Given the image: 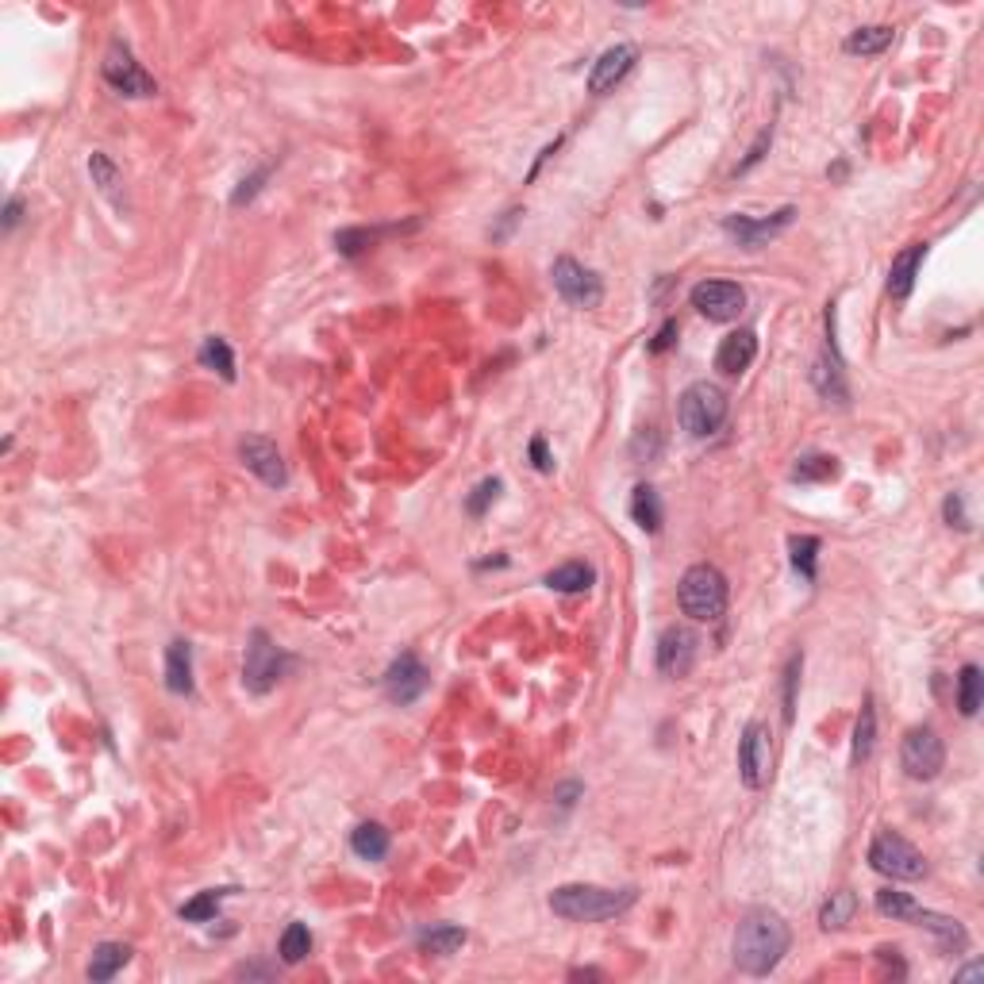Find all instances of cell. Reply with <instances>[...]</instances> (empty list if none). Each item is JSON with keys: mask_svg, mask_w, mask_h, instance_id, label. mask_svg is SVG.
<instances>
[{"mask_svg": "<svg viewBox=\"0 0 984 984\" xmlns=\"http://www.w3.org/2000/svg\"><path fill=\"white\" fill-rule=\"evenodd\" d=\"M923 258H927V243H911L892 258V266H888V293L896 296V300H908L911 296Z\"/></svg>", "mask_w": 984, "mask_h": 984, "instance_id": "obj_20", "label": "cell"}, {"mask_svg": "<svg viewBox=\"0 0 984 984\" xmlns=\"http://www.w3.org/2000/svg\"><path fill=\"white\" fill-rule=\"evenodd\" d=\"M769 765H773V746H769V727L765 723H746V731L738 738V777L750 792L765 788L769 781Z\"/></svg>", "mask_w": 984, "mask_h": 984, "instance_id": "obj_10", "label": "cell"}, {"mask_svg": "<svg viewBox=\"0 0 984 984\" xmlns=\"http://www.w3.org/2000/svg\"><path fill=\"white\" fill-rule=\"evenodd\" d=\"M892 39H896V31L885 24H873V27H858V31H850L846 35V54H861V58H869V54H885L892 47Z\"/></svg>", "mask_w": 984, "mask_h": 984, "instance_id": "obj_25", "label": "cell"}, {"mask_svg": "<svg viewBox=\"0 0 984 984\" xmlns=\"http://www.w3.org/2000/svg\"><path fill=\"white\" fill-rule=\"evenodd\" d=\"M235 977H270V969L266 965H239Z\"/></svg>", "mask_w": 984, "mask_h": 984, "instance_id": "obj_51", "label": "cell"}, {"mask_svg": "<svg viewBox=\"0 0 984 984\" xmlns=\"http://www.w3.org/2000/svg\"><path fill=\"white\" fill-rule=\"evenodd\" d=\"M531 466L539 469V473H550L554 469V458H550V450H546V439H531Z\"/></svg>", "mask_w": 984, "mask_h": 984, "instance_id": "obj_47", "label": "cell"}, {"mask_svg": "<svg viewBox=\"0 0 984 984\" xmlns=\"http://www.w3.org/2000/svg\"><path fill=\"white\" fill-rule=\"evenodd\" d=\"M519 216H523L519 208H508V212L500 216V223H496V227H492V231H489V239H492V243H504V239L512 235V227H516V223H519Z\"/></svg>", "mask_w": 984, "mask_h": 984, "instance_id": "obj_46", "label": "cell"}, {"mask_svg": "<svg viewBox=\"0 0 984 984\" xmlns=\"http://www.w3.org/2000/svg\"><path fill=\"white\" fill-rule=\"evenodd\" d=\"M585 788H581V781H566V785H558L554 788V804L562 808V812H569L573 804H577V796H581Z\"/></svg>", "mask_w": 984, "mask_h": 984, "instance_id": "obj_45", "label": "cell"}, {"mask_svg": "<svg viewBox=\"0 0 984 984\" xmlns=\"http://www.w3.org/2000/svg\"><path fill=\"white\" fill-rule=\"evenodd\" d=\"M692 308L712 323H731L738 320V312L746 308V293L738 289L735 281H700L692 285Z\"/></svg>", "mask_w": 984, "mask_h": 984, "instance_id": "obj_11", "label": "cell"}, {"mask_svg": "<svg viewBox=\"0 0 984 984\" xmlns=\"http://www.w3.org/2000/svg\"><path fill=\"white\" fill-rule=\"evenodd\" d=\"M127 961H131V946L127 942H100L97 950H93V958H89V981L93 984L112 981Z\"/></svg>", "mask_w": 984, "mask_h": 984, "instance_id": "obj_23", "label": "cell"}, {"mask_svg": "<svg viewBox=\"0 0 984 984\" xmlns=\"http://www.w3.org/2000/svg\"><path fill=\"white\" fill-rule=\"evenodd\" d=\"M981 700H984V677H981V665H961L958 673V712L965 719H973V715L981 712Z\"/></svg>", "mask_w": 984, "mask_h": 984, "instance_id": "obj_30", "label": "cell"}, {"mask_svg": "<svg viewBox=\"0 0 984 984\" xmlns=\"http://www.w3.org/2000/svg\"><path fill=\"white\" fill-rule=\"evenodd\" d=\"M842 466H838L835 454H804V458H796V466H792V481L796 485H819V481H835Z\"/></svg>", "mask_w": 984, "mask_h": 984, "instance_id": "obj_24", "label": "cell"}, {"mask_svg": "<svg viewBox=\"0 0 984 984\" xmlns=\"http://www.w3.org/2000/svg\"><path fill=\"white\" fill-rule=\"evenodd\" d=\"M792 946L788 923L769 908H750L738 919L735 931V965L750 977H769Z\"/></svg>", "mask_w": 984, "mask_h": 984, "instance_id": "obj_1", "label": "cell"}, {"mask_svg": "<svg viewBox=\"0 0 984 984\" xmlns=\"http://www.w3.org/2000/svg\"><path fill=\"white\" fill-rule=\"evenodd\" d=\"M635 62H639V47L635 43H615L608 47L596 62H592V74H589V93L592 97H604V93H612L615 85L623 81V77L635 70Z\"/></svg>", "mask_w": 984, "mask_h": 984, "instance_id": "obj_14", "label": "cell"}, {"mask_svg": "<svg viewBox=\"0 0 984 984\" xmlns=\"http://www.w3.org/2000/svg\"><path fill=\"white\" fill-rule=\"evenodd\" d=\"M631 519L639 523L646 535H658L662 531V496L650 489V485H639L631 492Z\"/></svg>", "mask_w": 984, "mask_h": 984, "instance_id": "obj_26", "label": "cell"}, {"mask_svg": "<svg viewBox=\"0 0 984 984\" xmlns=\"http://www.w3.org/2000/svg\"><path fill=\"white\" fill-rule=\"evenodd\" d=\"M873 742H877V712H873V696H865L858 712V723H854V765H865L869 754H873Z\"/></svg>", "mask_w": 984, "mask_h": 984, "instance_id": "obj_33", "label": "cell"}, {"mask_svg": "<svg viewBox=\"0 0 984 984\" xmlns=\"http://www.w3.org/2000/svg\"><path fill=\"white\" fill-rule=\"evenodd\" d=\"M277 954L285 965H300V961L312 954V931L304 923H289L281 931V942H277Z\"/></svg>", "mask_w": 984, "mask_h": 984, "instance_id": "obj_36", "label": "cell"}, {"mask_svg": "<svg viewBox=\"0 0 984 984\" xmlns=\"http://www.w3.org/2000/svg\"><path fill=\"white\" fill-rule=\"evenodd\" d=\"M869 865L892 881H923L927 877V858L896 831H881L869 842Z\"/></svg>", "mask_w": 984, "mask_h": 984, "instance_id": "obj_6", "label": "cell"}, {"mask_svg": "<svg viewBox=\"0 0 984 984\" xmlns=\"http://www.w3.org/2000/svg\"><path fill=\"white\" fill-rule=\"evenodd\" d=\"M20 216H24V200L12 197L8 204H4V231H12V227L20 223Z\"/></svg>", "mask_w": 984, "mask_h": 984, "instance_id": "obj_49", "label": "cell"}, {"mask_svg": "<svg viewBox=\"0 0 984 984\" xmlns=\"http://www.w3.org/2000/svg\"><path fill=\"white\" fill-rule=\"evenodd\" d=\"M942 519H946L950 527H958V531H969V527H973V519L965 512V496H961V492H950V496L942 500Z\"/></svg>", "mask_w": 984, "mask_h": 984, "instance_id": "obj_42", "label": "cell"}, {"mask_svg": "<svg viewBox=\"0 0 984 984\" xmlns=\"http://www.w3.org/2000/svg\"><path fill=\"white\" fill-rule=\"evenodd\" d=\"M854 911H858V896L850 888H838V892H831V900L823 904V911H819V927L823 931H842L854 919Z\"/></svg>", "mask_w": 984, "mask_h": 984, "instance_id": "obj_32", "label": "cell"}, {"mask_svg": "<svg viewBox=\"0 0 984 984\" xmlns=\"http://www.w3.org/2000/svg\"><path fill=\"white\" fill-rule=\"evenodd\" d=\"M727 600H731L727 577L715 566L700 562V566L685 569V577L677 585V604H681V612L689 615L692 623H715V619H723Z\"/></svg>", "mask_w": 984, "mask_h": 984, "instance_id": "obj_3", "label": "cell"}, {"mask_svg": "<svg viewBox=\"0 0 984 984\" xmlns=\"http://www.w3.org/2000/svg\"><path fill=\"white\" fill-rule=\"evenodd\" d=\"M984 977V965L981 961H973V965H965V969H958L954 973V981H981Z\"/></svg>", "mask_w": 984, "mask_h": 984, "instance_id": "obj_50", "label": "cell"}, {"mask_svg": "<svg viewBox=\"0 0 984 984\" xmlns=\"http://www.w3.org/2000/svg\"><path fill=\"white\" fill-rule=\"evenodd\" d=\"M677 419H681L685 435L708 439L727 423V393L719 385H712V381H696L677 400Z\"/></svg>", "mask_w": 984, "mask_h": 984, "instance_id": "obj_5", "label": "cell"}, {"mask_svg": "<svg viewBox=\"0 0 984 984\" xmlns=\"http://www.w3.org/2000/svg\"><path fill=\"white\" fill-rule=\"evenodd\" d=\"M350 850L366 861H381L389 854V831L381 823H358L350 835Z\"/></svg>", "mask_w": 984, "mask_h": 984, "instance_id": "obj_28", "label": "cell"}, {"mask_svg": "<svg viewBox=\"0 0 984 984\" xmlns=\"http://www.w3.org/2000/svg\"><path fill=\"white\" fill-rule=\"evenodd\" d=\"M788 558H792V569H796L804 581H815V577H819V539H815V535H792V539H788Z\"/></svg>", "mask_w": 984, "mask_h": 984, "instance_id": "obj_34", "label": "cell"}, {"mask_svg": "<svg viewBox=\"0 0 984 984\" xmlns=\"http://www.w3.org/2000/svg\"><path fill=\"white\" fill-rule=\"evenodd\" d=\"M700 654V639L692 635L689 627H665L662 639H658V669L665 677H685Z\"/></svg>", "mask_w": 984, "mask_h": 984, "instance_id": "obj_16", "label": "cell"}, {"mask_svg": "<svg viewBox=\"0 0 984 984\" xmlns=\"http://www.w3.org/2000/svg\"><path fill=\"white\" fill-rule=\"evenodd\" d=\"M500 489H504V481H500V477H485V481H481V485H477V489L466 496V512H469V516H485L492 504H496Z\"/></svg>", "mask_w": 984, "mask_h": 984, "instance_id": "obj_39", "label": "cell"}, {"mask_svg": "<svg viewBox=\"0 0 984 984\" xmlns=\"http://www.w3.org/2000/svg\"><path fill=\"white\" fill-rule=\"evenodd\" d=\"M800 669H804V658L792 654L785 665V723L796 719V689H800Z\"/></svg>", "mask_w": 984, "mask_h": 984, "instance_id": "obj_40", "label": "cell"}, {"mask_svg": "<svg viewBox=\"0 0 984 984\" xmlns=\"http://www.w3.org/2000/svg\"><path fill=\"white\" fill-rule=\"evenodd\" d=\"M239 458H243V466L262 481V485H270V489H281L285 481H289V469L281 462V450L270 443V439H262V435H246L243 443H239Z\"/></svg>", "mask_w": 984, "mask_h": 984, "instance_id": "obj_15", "label": "cell"}, {"mask_svg": "<svg viewBox=\"0 0 984 984\" xmlns=\"http://www.w3.org/2000/svg\"><path fill=\"white\" fill-rule=\"evenodd\" d=\"M812 381L819 396L823 400H831V404H846L850 400V389H846V377H842V358H838V346L831 339V346L819 354V362L812 369Z\"/></svg>", "mask_w": 984, "mask_h": 984, "instance_id": "obj_19", "label": "cell"}, {"mask_svg": "<svg viewBox=\"0 0 984 984\" xmlns=\"http://www.w3.org/2000/svg\"><path fill=\"white\" fill-rule=\"evenodd\" d=\"M911 923L923 927V931H931V938L938 942V950H946V954H965V946H969V931L961 927L954 915H938V911H931V908H919Z\"/></svg>", "mask_w": 984, "mask_h": 984, "instance_id": "obj_18", "label": "cell"}, {"mask_svg": "<svg viewBox=\"0 0 984 984\" xmlns=\"http://www.w3.org/2000/svg\"><path fill=\"white\" fill-rule=\"evenodd\" d=\"M877 911H881L885 919H896V923H911V919H915V911H919V904L911 900L908 892L881 888V892H877Z\"/></svg>", "mask_w": 984, "mask_h": 984, "instance_id": "obj_38", "label": "cell"}, {"mask_svg": "<svg viewBox=\"0 0 984 984\" xmlns=\"http://www.w3.org/2000/svg\"><path fill=\"white\" fill-rule=\"evenodd\" d=\"M296 665V658L289 650H281L277 642L258 627V631H250V639H246V654H243V685L246 692H254V696H266L273 692L285 677H289V669Z\"/></svg>", "mask_w": 984, "mask_h": 984, "instance_id": "obj_4", "label": "cell"}, {"mask_svg": "<svg viewBox=\"0 0 984 984\" xmlns=\"http://www.w3.org/2000/svg\"><path fill=\"white\" fill-rule=\"evenodd\" d=\"M677 331H681V327H677V320H665L662 327H658V335L650 339V346H646V350H650V354H665L669 346L677 343Z\"/></svg>", "mask_w": 984, "mask_h": 984, "instance_id": "obj_44", "label": "cell"}, {"mask_svg": "<svg viewBox=\"0 0 984 984\" xmlns=\"http://www.w3.org/2000/svg\"><path fill=\"white\" fill-rule=\"evenodd\" d=\"M231 892L235 888H208V892H200L189 904H181V919L185 923H208V919H216V911H220V904Z\"/></svg>", "mask_w": 984, "mask_h": 984, "instance_id": "obj_37", "label": "cell"}, {"mask_svg": "<svg viewBox=\"0 0 984 984\" xmlns=\"http://www.w3.org/2000/svg\"><path fill=\"white\" fill-rule=\"evenodd\" d=\"M639 900V888H600V885H562L550 892V911L569 923H600L615 919Z\"/></svg>", "mask_w": 984, "mask_h": 984, "instance_id": "obj_2", "label": "cell"}, {"mask_svg": "<svg viewBox=\"0 0 984 984\" xmlns=\"http://www.w3.org/2000/svg\"><path fill=\"white\" fill-rule=\"evenodd\" d=\"M200 366L212 369V373H220L223 381H235V350L227 346V339L220 335H208L204 343H200Z\"/></svg>", "mask_w": 984, "mask_h": 984, "instance_id": "obj_31", "label": "cell"}, {"mask_svg": "<svg viewBox=\"0 0 984 984\" xmlns=\"http://www.w3.org/2000/svg\"><path fill=\"white\" fill-rule=\"evenodd\" d=\"M431 685V673H427V665L419 662V654L412 650H404L400 658H393V665L385 669V696L400 704V708H408V704H416L419 696L427 692Z\"/></svg>", "mask_w": 984, "mask_h": 984, "instance_id": "obj_12", "label": "cell"}, {"mask_svg": "<svg viewBox=\"0 0 984 984\" xmlns=\"http://www.w3.org/2000/svg\"><path fill=\"white\" fill-rule=\"evenodd\" d=\"M754 358H758V335L746 331V327H738L715 350V369L727 373V377H738V373H746V369L754 366Z\"/></svg>", "mask_w": 984, "mask_h": 984, "instance_id": "obj_17", "label": "cell"}, {"mask_svg": "<svg viewBox=\"0 0 984 984\" xmlns=\"http://www.w3.org/2000/svg\"><path fill=\"white\" fill-rule=\"evenodd\" d=\"M416 942L419 950H427V954H454L458 946H466V931L454 927V923H435V927H423Z\"/></svg>", "mask_w": 984, "mask_h": 984, "instance_id": "obj_29", "label": "cell"}, {"mask_svg": "<svg viewBox=\"0 0 984 984\" xmlns=\"http://www.w3.org/2000/svg\"><path fill=\"white\" fill-rule=\"evenodd\" d=\"M166 689L173 696H193V646L185 639L166 646Z\"/></svg>", "mask_w": 984, "mask_h": 984, "instance_id": "obj_21", "label": "cell"}, {"mask_svg": "<svg viewBox=\"0 0 984 984\" xmlns=\"http://www.w3.org/2000/svg\"><path fill=\"white\" fill-rule=\"evenodd\" d=\"M550 277H554V289L558 296L573 304V308H596L600 300H604V281L589 270V266H581L577 258H554V266H550Z\"/></svg>", "mask_w": 984, "mask_h": 984, "instance_id": "obj_9", "label": "cell"}, {"mask_svg": "<svg viewBox=\"0 0 984 984\" xmlns=\"http://www.w3.org/2000/svg\"><path fill=\"white\" fill-rule=\"evenodd\" d=\"M89 177H93V185H97V193L116 212H127V197H123V173L116 170V162L108 158V154H100L93 150V158H89Z\"/></svg>", "mask_w": 984, "mask_h": 984, "instance_id": "obj_22", "label": "cell"}, {"mask_svg": "<svg viewBox=\"0 0 984 984\" xmlns=\"http://www.w3.org/2000/svg\"><path fill=\"white\" fill-rule=\"evenodd\" d=\"M100 74H104V81H108L120 97H154V93H158V81H154V77H150L139 62H135L131 47L120 43V39L108 47Z\"/></svg>", "mask_w": 984, "mask_h": 984, "instance_id": "obj_8", "label": "cell"}, {"mask_svg": "<svg viewBox=\"0 0 984 984\" xmlns=\"http://www.w3.org/2000/svg\"><path fill=\"white\" fill-rule=\"evenodd\" d=\"M658 446L662 443H658V435H654V431H642L639 439H635V446H631V454L642 458V450H646V458H654V454H658Z\"/></svg>", "mask_w": 984, "mask_h": 984, "instance_id": "obj_48", "label": "cell"}, {"mask_svg": "<svg viewBox=\"0 0 984 984\" xmlns=\"http://www.w3.org/2000/svg\"><path fill=\"white\" fill-rule=\"evenodd\" d=\"M796 220V208L792 204H785L781 212H773V216H727L723 220V231L735 239L738 246H746V250H758L762 243H769L773 235H781L785 231L788 223Z\"/></svg>", "mask_w": 984, "mask_h": 984, "instance_id": "obj_13", "label": "cell"}, {"mask_svg": "<svg viewBox=\"0 0 984 984\" xmlns=\"http://www.w3.org/2000/svg\"><path fill=\"white\" fill-rule=\"evenodd\" d=\"M270 173H273V166H262V170L250 173V177H243V181H239V189H235V197H231V204H235V208L250 204V200L262 193V185L270 181Z\"/></svg>", "mask_w": 984, "mask_h": 984, "instance_id": "obj_41", "label": "cell"}, {"mask_svg": "<svg viewBox=\"0 0 984 984\" xmlns=\"http://www.w3.org/2000/svg\"><path fill=\"white\" fill-rule=\"evenodd\" d=\"M389 231H400V227H346L335 235V250L346 254V258H358V254H366L369 246L377 243L381 235H389Z\"/></svg>", "mask_w": 984, "mask_h": 984, "instance_id": "obj_35", "label": "cell"}, {"mask_svg": "<svg viewBox=\"0 0 984 984\" xmlns=\"http://www.w3.org/2000/svg\"><path fill=\"white\" fill-rule=\"evenodd\" d=\"M592 581H596V569L589 562H566L546 573V585L554 592H589Z\"/></svg>", "mask_w": 984, "mask_h": 984, "instance_id": "obj_27", "label": "cell"}, {"mask_svg": "<svg viewBox=\"0 0 984 984\" xmlns=\"http://www.w3.org/2000/svg\"><path fill=\"white\" fill-rule=\"evenodd\" d=\"M769 147H773V123H769V127H762V135L754 139V147H750V154H746V158L738 162L735 177H738V173H746V170H754V166H758V162H762V158H765V150H769Z\"/></svg>", "mask_w": 984, "mask_h": 984, "instance_id": "obj_43", "label": "cell"}, {"mask_svg": "<svg viewBox=\"0 0 984 984\" xmlns=\"http://www.w3.org/2000/svg\"><path fill=\"white\" fill-rule=\"evenodd\" d=\"M900 765L911 781H935L946 765V746L935 727H911L900 742Z\"/></svg>", "mask_w": 984, "mask_h": 984, "instance_id": "obj_7", "label": "cell"}]
</instances>
